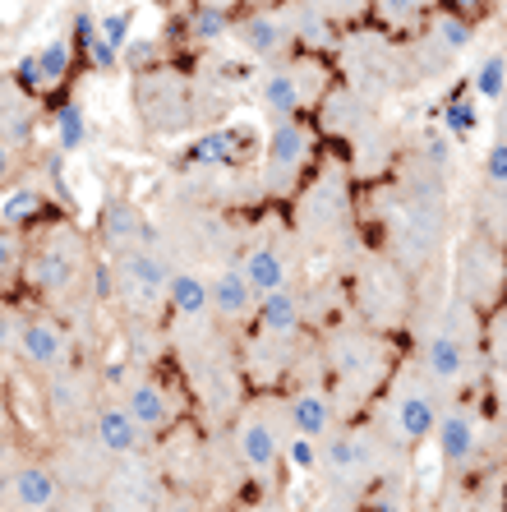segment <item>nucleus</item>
<instances>
[{"instance_id": "1", "label": "nucleus", "mask_w": 507, "mask_h": 512, "mask_svg": "<svg viewBox=\"0 0 507 512\" xmlns=\"http://www.w3.org/2000/svg\"><path fill=\"white\" fill-rule=\"evenodd\" d=\"M171 263L153 250H120L116 254V291L125 296V305H157L171 291Z\"/></svg>"}, {"instance_id": "2", "label": "nucleus", "mask_w": 507, "mask_h": 512, "mask_svg": "<svg viewBox=\"0 0 507 512\" xmlns=\"http://www.w3.org/2000/svg\"><path fill=\"white\" fill-rule=\"evenodd\" d=\"M309 162V130L295 116L277 120L268 134V167H263V185L268 194H286L295 185V176Z\"/></svg>"}, {"instance_id": "3", "label": "nucleus", "mask_w": 507, "mask_h": 512, "mask_svg": "<svg viewBox=\"0 0 507 512\" xmlns=\"http://www.w3.org/2000/svg\"><path fill=\"white\" fill-rule=\"evenodd\" d=\"M392 420H397L401 439L406 443H425L438 434V420H443V406H438L434 388L429 383H406L392 402Z\"/></svg>"}, {"instance_id": "4", "label": "nucleus", "mask_w": 507, "mask_h": 512, "mask_svg": "<svg viewBox=\"0 0 507 512\" xmlns=\"http://www.w3.org/2000/svg\"><path fill=\"white\" fill-rule=\"evenodd\" d=\"M60 499V480L51 466L42 462H28V466H5V503H10V512H47L51 503Z\"/></svg>"}, {"instance_id": "5", "label": "nucleus", "mask_w": 507, "mask_h": 512, "mask_svg": "<svg viewBox=\"0 0 507 512\" xmlns=\"http://www.w3.org/2000/svg\"><path fill=\"white\" fill-rule=\"evenodd\" d=\"M236 37H240V47H245L249 56L268 60V56H277L286 42H295V28H291V19L277 14V10H254L236 24Z\"/></svg>"}, {"instance_id": "6", "label": "nucleus", "mask_w": 507, "mask_h": 512, "mask_svg": "<svg viewBox=\"0 0 507 512\" xmlns=\"http://www.w3.org/2000/svg\"><path fill=\"white\" fill-rule=\"evenodd\" d=\"M434 443H438L443 466H466L475 457V448H480V425H475V416L466 406H448L443 420H438Z\"/></svg>"}, {"instance_id": "7", "label": "nucleus", "mask_w": 507, "mask_h": 512, "mask_svg": "<svg viewBox=\"0 0 507 512\" xmlns=\"http://www.w3.org/2000/svg\"><path fill=\"white\" fill-rule=\"evenodd\" d=\"M277 453H282L277 429H272L259 411H249V416L236 425V457L254 471V476H268L272 466H277Z\"/></svg>"}, {"instance_id": "8", "label": "nucleus", "mask_w": 507, "mask_h": 512, "mask_svg": "<svg viewBox=\"0 0 507 512\" xmlns=\"http://www.w3.org/2000/svg\"><path fill=\"white\" fill-rule=\"evenodd\" d=\"M259 310V291H254V282H249L245 263H231V268H222L213 282V314L226 323H240L249 319V314Z\"/></svg>"}, {"instance_id": "9", "label": "nucleus", "mask_w": 507, "mask_h": 512, "mask_svg": "<svg viewBox=\"0 0 507 512\" xmlns=\"http://www.w3.org/2000/svg\"><path fill=\"white\" fill-rule=\"evenodd\" d=\"M425 374L434 383H457L461 374H466V342H461L457 323H443L434 337H429L425 346Z\"/></svg>"}, {"instance_id": "10", "label": "nucleus", "mask_w": 507, "mask_h": 512, "mask_svg": "<svg viewBox=\"0 0 507 512\" xmlns=\"http://www.w3.org/2000/svg\"><path fill=\"white\" fill-rule=\"evenodd\" d=\"M143 434H148V429L134 420V411L125 402H120V406H102V411H97V443H102L111 457L139 453Z\"/></svg>"}, {"instance_id": "11", "label": "nucleus", "mask_w": 507, "mask_h": 512, "mask_svg": "<svg viewBox=\"0 0 507 512\" xmlns=\"http://www.w3.org/2000/svg\"><path fill=\"white\" fill-rule=\"evenodd\" d=\"M125 406L134 411V420H139L148 434H162L171 420H176V402H171V393H166L162 383H153V379H139L125 393Z\"/></svg>"}, {"instance_id": "12", "label": "nucleus", "mask_w": 507, "mask_h": 512, "mask_svg": "<svg viewBox=\"0 0 507 512\" xmlns=\"http://www.w3.org/2000/svg\"><path fill=\"white\" fill-rule=\"evenodd\" d=\"M19 351H24L28 365H37V370H56L60 360H65V328L56 319H28Z\"/></svg>"}, {"instance_id": "13", "label": "nucleus", "mask_w": 507, "mask_h": 512, "mask_svg": "<svg viewBox=\"0 0 507 512\" xmlns=\"http://www.w3.org/2000/svg\"><path fill=\"white\" fill-rule=\"evenodd\" d=\"M323 462H328V471L332 476H365L369 466H374V443H369V434H337V439L323 448Z\"/></svg>"}, {"instance_id": "14", "label": "nucleus", "mask_w": 507, "mask_h": 512, "mask_svg": "<svg viewBox=\"0 0 507 512\" xmlns=\"http://www.w3.org/2000/svg\"><path fill=\"white\" fill-rule=\"evenodd\" d=\"M74 268H79V263H74V254L51 245V250H42V254H33V259H28V282H33L42 296H56V291H65V286L74 282Z\"/></svg>"}, {"instance_id": "15", "label": "nucleus", "mask_w": 507, "mask_h": 512, "mask_svg": "<svg viewBox=\"0 0 507 512\" xmlns=\"http://www.w3.org/2000/svg\"><path fill=\"white\" fill-rule=\"evenodd\" d=\"M286 416H291V429H295V434H309V439H328V429H332V402H328L323 393H314V388H305V393L291 397Z\"/></svg>"}, {"instance_id": "16", "label": "nucleus", "mask_w": 507, "mask_h": 512, "mask_svg": "<svg viewBox=\"0 0 507 512\" xmlns=\"http://www.w3.org/2000/svg\"><path fill=\"white\" fill-rule=\"evenodd\" d=\"M139 236H143V217H139V208L134 203H125V199H111L107 208H102V240H107L111 250H134L139 245Z\"/></svg>"}, {"instance_id": "17", "label": "nucleus", "mask_w": 507, "mask_h": 512, "mask_svg": "<svg viewBox=\"0 0 507 512\" xmlns=\"http://www.w3.org/2000/svg\"><path fill=\"white\" fill-rule=\"evenodd\" d=\"M332 360H337V374H342V379H369V374L378 370V346L360 333H346L332 346Z\"/></svg>"}, {"instance_id": "18", "label": "nucleus", "mask_w": 507, "mask_h": 512, "mask_svg": "<svg viewBox=\"0 0 507 512\" xmlns=\"http://www.w3.org/2000/svg\"><path fill=\"white\" fill-rule=\"evenodd\" d=\"M240 263H245V273H249V282H254V291H259V296L282 291V286H286V254L277 250V245H254V250H249Z\"/></svg>"}, {"instance_id": "19", "label": "nucleus", "mask_w": 507, "mask_h": 512, "mask_svg": "<svg viewBox=\"0 0 507 512\" xmlns=\"http://www.w3.org/2000/svg\"><path fill=\"white\" fill-rule=\"evenodd\" d=\"M166 300H171V310L185 314V319H203V314L213 310V282H203L199 273H176Z\"/></svg>"}, {"instance_id": "20", "label": "nucleus", "mask_w": 507, "mask_h": 512, "mask_svg": "<svg viewBox=\"0 0 507 512\" xmlns=\"http://www.w3.org/2000/svg\"><path fill=\"white\" fill-rule=\"evenodd\" d=\"M259 323L268 328L272 337H295L300 333V300L291 296V291H268V296H259Z\"/></svg>"}, {"instance_id": "21", "label": "nucleus", "mask_w": 507, "mask_h": 512, "mask_svg": "<svg viewBox=\"0 0 507 512\" xmlns=\"http://www.w3.org/2000/svg\"><path fill=\"white\" fill-rule=\"evenodd\" d=\"M259 97H263V107H268L277 120L295 116V111L305 107V93H300V79H295L291 70H272V74H263V88H259Z\"/></svg>"}, {"instance_id": "22", "label": "nucleus", "mask_w": 507, "mask_h": 512, "mask_svg": "<svg viewBox=\"0 0 507 512\" xmlns=\"http://www.w3.org/2000/svg\"><path fill=\"white\" fill-rule=\"evenodd\" d=\"M37 65H42V88H56L70 79L74 70V37H51L37 47Z\"/></svg>"}, {"instance_id": "23", "label": "nucleus", "mask_w": 507, "mask_h": 512, "mask_svg": "<svg viewBox=\"0 0 507 512\" xmlns=\"http://www.w3.org/2000/svg\"><path fill=\"white\" fill-rule=\"evenodd\" d=\"M231 28H236V19H231V5H222V0H203V5L189 10V33L199 37V42H217Z\"/></svg>"}, {"instance_id": "24", "label": "nucleus", "mask_w": 507, "mask_h": 512, "mask_svg": "<svg viewBox=\"0 0 507 512\" xmlns=\"http://www.w3.org/2000/svg\"><path fill=\"white\" fill-rule=\"evenodd\" d=\"M236 130H213L203 134V139H194V148H189V162H199V167H226V162H236Z\"/></svg>"}, {"instance_id": "25", "label": "nucleus", "mask_w": 507, "mask_h": 512, "mask_svg": "<svg viewBox=\"0 0 507 512\" xmlns=\"http://www.w3.org/2000/svg\"><path fill=\"white\" fill-rule=\"evenodd\" d=\"M37 213H42V194H37L33 185H14V190H5V199H0V222L10 231L28 227Z\"/></svg>"}, {"instance_id": "26", "label": "nucleus", "mask_w": 507, "mask_h": 512, "mask_svg": "<svg viewBox=\"0 0 507 512\" xmlns=\"http://www.w3.org/2000/svg\"><path fill=\"white\" fill-rule=\"evenodd\" d=\"M475 37V24L466 14H452V10H438L434 14V42L443 51H466Z\"/></svg>"}, {"instance_id": "27", "label": "nucleus", "mask_w": 507, "mask_h": 512, "mask_svg": "<svg viewBox=\"0 0 507 512\" xmlns=\"http://www.w3.org/2000/svg\"><path fill=\"white\" fill-rule=\"evenodd\" d=\"M28 130H33V107H28V102H14V88H5V157H10L14 148H24Z\"/></svg>"}, {"instance_id": "28", "label": "nucleus", "mask_w": 507, "mask_h": 512, "mask_svg": "<svg viewBox=\"0 0 507 512\" xmlns=\"http://www.w3.org/2000/svg\"><path fill=\"white\" fill-rule=\"evenodd\" d=\"M475 93L489 97V102H498V97L507 93V56H503V51L484 56V65L475 70Z\"/></svg>"}, {"instance_id": "29", "label": "nucleus", "mask_w": 507, "mask_h": 512, "mask_svg": "<svg viewBox=\"0 0 507 512\" xmlns=\"http://www.w3.org/2000/svg\"><path fill=\"white\" fill-rule=\"evenodd\" d=\"M83 139H88L83 111L74 107V102H65V107L56 111V148L60 153H74V148H83Z\"/></svg>"}, {"instance_id": "30", "label": "nucleus", "mask_w": 507, "mask_h": 512, "mask_svg": "<svg viewBox=\"0 0 507 512\" xmlns=\"http://www.w3.org/2000/svg\"><path fill=\"white\" fill-rule=\"evenodd\" d=\"M295 42H314V47H323V42H332V33H328V19H323L319 10H309V5H300L295 10Z\"/></svg>"}, {"instance_id": "31", "label": "nucleus", "mask_w": 507, "mask_h": 512, "mask_svg": "<svg viewBox=\"0 0 507 512\" xmlns=\"http://www.w3.org/2000/svg\"><path fill=\"white\" fill-rule=\"evenodd\" d=\"M475 102H466V97H452L448 107H443V125H448L452 139H466V134L475 130Z\"/></svg>"}, {"instance_id": "32", "label": "nucleus", "mask_w": 507, "mask_h": 512, "mask_svg": "<svg viewBox=\"0 0 507 512\" xmlns=\"http://www.w3.org/2000/svg\"><path fill=\"white\" fill-rule=\"evenodd\" d=\"M319 439H309V434H295L291 443H286V462L295 466V471H314L319 466V448H314Z\"/></svg>"}, {"instance_id": "33", "label": "nucleus", "mask_w": 507, "mask_h": 512, "mask_svg": "<svg viewBox=\"0 0 507 512\" xmlns=\"http://www.w3.org/2000/svg\"><path fill=\"white\" fill-rule=\"evenodd\" d=\"M97 28H102V37H107L116 51L130 47V14L120 10V14H107V19H97Z\"/></svg>"}, {"instance_id": "34", "label": "nucleus", "mask_w": 507, "mask_h": 512, "mask_svg": "<svg viewBox=\"0 0 507 512\" xmlns=\"http://www.w3.org/2000/svg\"><path fill=\"white\" fill-rule=\"evenodd\" d=\"M484 176H489V185L507 190V139H498L494 148L484 153Z\"/></svg>"}, {"instance_id": "35", "label": "nucleus", "mask_w": 507, "mask_h": 512, "mask_svg": "<svg viewBox=\"0 0 507 512\" xmlns=\"http://www.w3.org/2000/svg\"><path fill=\"white\" fill-rule=\"evenodd\" d=\"M19 259H24V250H19V236L5 227V231H0V277H5V282H14V268H19Z\"/></svg>"}, {"instance_id": "36", "label": "nucleus", "mask_w": 507, "mask_h": 512, "mask_svg": "<svg viewBox=\"0 0 507 512\" xmlns=\"http://www.w3.org/2000/svg\"><path fill=\"white\" fill-rule=\"evenodd\" d=\"M0 328H5L0 346H5V356H14V346H24V323L14 319V310H5V314H0Z\"/></svg>"}, {"instance_id": "37", "label": "nucleus", "mask_w": 507, "mask_h": 512, "mask_svg": "<svg viewBox=\"0 0 507 512\" xmlns=\"http://www.w3.org/2000/svg\"><path fill=\"white\" fill-rule=\"evenodd\" d=\"M14 79H19L24 88H42V65H37V51H33V56L19 60V70H14Z\"/></svg>"}, {"instance_id": "38", "label": "nucleus", "mask_w": 507, "mask_h": 512, "mask_svg": "<svg viewBox=\"0 0 507 512\" xmlns=\"http://www.w3.org/2000/svg\"><path fill=\"white\" fill-rule=\"evenodd\" d=\"M157 56V47L153 42H130V47H125V60H130L134 70H143V65H148V60Z\"/></svg>"}, {"instance_id": "39", "label": "nucleus", "mask_w": 507, "mask_h": 512, "mask_svg": "<svg viewBox=\"0 0 507 512\" xmlns=\"http://www.w3.org/2000/svg\"><path fill=\"white\" fill-rule=\"evenodd\" d=\"M378 5H383V14H388V19H406V14H415L425 0H378Z\"/></svg>"}, {"instance_id": "40", "label": "nucleus", "mask_w": 507, "mask_h": 512, "mask_svg": "<svg viewBox=\"0 0 507 512\" xmlns=\"http://www.w3.org/2000/svg\"><path fill=\"white\" fill-rule=\"evenodd\" d=\"M443 10H452V14H484V0H443Z\"/></svg>"}, {"instance_id": "41", "label": "nucleus", "mask_w": 507, "mask_h": 512, "mask_svg": "<svg viewBox=\"0 0 507 512\" xmlns=\"http://www.w3.org/2000/svg\"><path fill=\"white\" fill-rule=\"evenodd\" d=\"M328 5H355V0H328Z\"/></svg>"}, {"instance_id": "42", "label": "nucleus", "mask_w": 507, "mask_h": 512, "mask_svg": "<svg viewBox=\"0 0 507 512\" xmlns=\"http://www.w3.org/2000/svg\"><path fill=\"white\" fill-rule=\"evenodd\" d=\"M222 5H249V0H222Z\"/></svg>"}, {"instance_id": "43", "label": "nucleus", "mask_w": 507, "mask_h": 512, "mask_svg": "<svg viewBox=\"0 0 507 512\" xmlns=\"http://www.w3.org/2000/svg\"><path fill=\"white\" fill-rule=\"evenodd\" d=\"M65 512H93V508H65Z\"/></svg>"}, {"instance_id": "44", "label": "nucleus", "mask_w": 507, "mask_h": 512, "mask_svg": "<svg viewBox=\"0 0 507 512\" xmlns=\"http://www.w3.org/2000/svg\"><path fill=\"white\" fill-rule=\"evenodd\" d=\"M153 5H171V0H153Z\"/></svg>"}]
</instances>
